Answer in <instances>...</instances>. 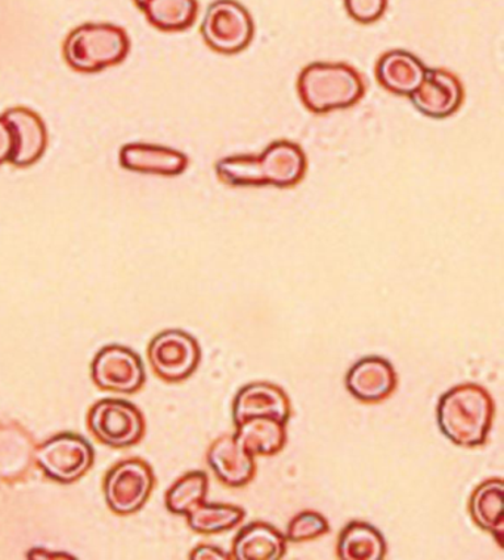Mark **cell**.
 <instances>
[{
	"instance_id": "cell-21",
	"label": "cell",
	"mask_w": 504,
	"mask_h": 560,
	"mask_svg": "<svg viewBox=\"0 0 504 560\" xmlns=\"http://www.w3.org/2000/svg\"><path fill=\"white\" fill-rule=\"evenodd\" d=\"M388 553L385 537L367 522L352 521L338 538L336 555L340 560H382Z\"/></svg>"
},
{
	"instance_id": "cell-19",
	"label": "cell",
	"mask_w": 504,
	"mask_h": 560,
	"mask_svg": "<svg viewBox=\"0 0 504 560\" xmlns=\"http://www.w3.org/2000/svg\"><path fill=\"white\" fill-rule=\"evenodd\" d=\"M288 550V540L267 522H251L241 529L233 541L231 559L280 560Z\"/></svg>"
},
{
	"instance_id": "cell-25",
	"label": "cell",
	"mask_w": 504,
	"mask_h": 560,
	"mask_svg": "<svg viewBox=\"0 0 504 560\" xmlns=\"http://www.w3.org/2000/svg\"><path fill=\"white\" fill-rule=\"evenodd\" d=\"M209 491V478L204 471H188L166 492L167 511L174 515L187 516L188 513L204 503Z\"/></svg>"
},
{
	"instance_id": "cell-28",
	"label": "cell",
	"mask_w": 504,
	"mask_h": 560,
	"mask_svg": "<svg viewBox=\"0 0 504 560\" xmlns=\"http://www.w3.org/2000/svg\"><path fill=\"white\" fill-rule=\"evenodd\" d=\"M12 154H14V138L10 125L0 116V166L11 163Z\"/></svg>"
},
{
	"instance_id": "cell-27",
	"label": "cell",
	"mask_w": 504,
	"mask_h": 560,
	"mask_svg": "<svg viewBox=\"0 0 504 560\" xmlns=\"http://www.w3.org/2000/svg\"><path fill=\"white\" fill-rule=\"evenodd\" d=\"M344 8L356 23L373 24L384 16L388 0H344Z\"/></svg>"
},
{
	"instance_id": "cell-2",
	"label": "cell",
	"mask_w": 504,
	"mask_h": 560,
	"mask_svg": "<svg viewBox=\"0 0 504 560\" xmlns=\"http://www.w3.org/2000/svg\"><path fill=\"white\" fill-rule=\"evenodd\" d=\"M495 416L494 399L484 386L461 383L445 392L436 407V422L449 442L480 448L489 441Z\"/></svg>"
},
{
	"instance_id": "cell-17",
	"label": "cell",
	"mask_w": 504,
	"mask_h": 560,
	"mask_svg": "<svg viewBox=\"0 0 504 560\" xmlns=\"http://www.w3.org/2000/svg\"><path fill=\"white\" fill-rule=\"evenodd\" d=\"M35 440L15 422H0V481L19 482L35 465Z\"/></svg>"
},
{
	"instance_id": "cell-1",
	"label": "cell",
	"mask_w": 504,
	"mask_h": 560,
	"mask_svg": "<svg viewBox=\"0 0 504 560\" xmlns=\"http://www.w3.org/2000/svg\"><path fill=\"white\" fill-rule=\"evenodd\" d=\"M306 170L304 150L288 139L272 142L260 155H230L215 164L218 178L230 187L292 188L302 183Z\"/></svg>"
},
{
	"instance_id": "cell-13",
	"label": "cell",
	"mask_w": 504,
	"mask_h": 560,
	"mask_svg": "<svg viewBox=\"0 0 504 560\" xmlns=\"http://www.w3.org/2000/svg\"><path fill=\"white\" fill-rule=\"evenodd\" d=\"M348 392L363 404H380L392 397L398 387L394 365L382 357L356 361L344 378Z\"/></svg>"
},
{
	"instance_id": "cell-3",
	"label": "cell",
	"mask_w": 504,
	"mask_h": 560,
	"mask_svg": "<svg viewBox=\"0 0 504 560\" xmlns=\"http://www.w3.org/2000/svg\"><path fill=\"white\" fill-rule=\"evenodd\" d=\"M297 94L310 113L326 115L359 104L365 82L359 70L344 62H313L301 71Z\"/></svg>"
},
{
	"instance_id": "cell-11",
	"label": "cell",
	"mask_w": 504,
	"mask_h": 560,
	"mask_svg": "<svg viewBox=\"0 0 504 560\" xmlns=\"http://www.w3.org/2000/svg\"><path fill=\"white\" fill-rule=\"evenodd\" d=\"M415 109L431 119H447L459 112L465 100L460 79L445 69H426V74L410 96Z\"/></svg>"
},
{
	"instance_id": "cell-9",
	"label": "cell",
	"mask_w": 504,
	"mask_h": 560,
	"mask_svg": "<svg viewBox=\"0 0 504 560\" xmlns=\"http://www.w3.org/2000/svg\"><path fill=\"white\" fill-rule=\"evenodd\" d=\"M149 361L162 381L179 383L190 378L199 369L201 349L199 342L187 331L165 330L159 332L149 347Z\"/></svg>"
},
{
	"instance_id": "cell-20",
	"label": "cell",
	"mask_w": 504,
	"mask_h": 560,
	"mask_svg": "<svg viewBox=\"0 0 504 560\" xmlns=\"http://www.w3.org/2000/svg\"><path fill=\"white\" fill-rule=\"evenodd\" d=\"M504 482L502 478L489 479L474 488L469 499V513L473 524L491 534L500 547L504 534Z\"/></svg>"
},
{
	"instance_id": "cell-5",
	"label": "cell",
	"mask_w": 504,
	"mask_h": 560,
	"mask_svg": "<svg viewBox=\"0 0 504 560\" xmlns=\"http://www.w3.org/2000/svg\"><path fill=\"white\" fill-rule=\"evenodd\" d=\"M201 36L215 52H243L254 40V19L237 0H216L206 11Z\"/></svg>"
},
{
	"instance_id": "cell-29",
	"label": "cell",
	"mask_w": 504,
	"mask_h": 560,
	"mask_svg": "<svg viewBox=\"0 0 504 560\" xmlns=\"http://www.w3.org/2000/svg\"><path fill=\"white\" fill-rule=\"evenodd\" d=\"M190 559L191 560H228V559H231V555L225 553V551L221 550L220 547L203 545V546L196 547V549L191 551Z\"/></svg>"
},
{
	"instance_id": "cell-22",
	"label": "cell",
	"mask_w": 504,
	"mask_h": 560,
	"mask_svg": "<svg viewBox=\"0 0 504 560\" xmlns=\"http://www.w3.org/2000/svg\"><path fill=\"white\" fill-rule=\"evenodd\" d=\"M288 424L270 417H254L237 427L235 436L255 457H272L283 452L288 442Z\"/></svg>"
},
{
	"instance_id": "cell-26",
	"label": "cell",
	"mask_w": 504,
	"mask_h": 560,
	"mask_svg": "<svg viewBox=\"0 0 504 560\" xmlns=\"http://www.w3.org/2000/svg\"><path fill=\"white\" fill-rule=\"evenodd\" d=\"M329 533V521H327L321 513L305 511L297 513V515L289 522L285 540L300 545V542L318 540V538Z\"/></svg>"
},
{
	"instance_id": "cell-12",
	"label": "cell",
	"mask_w": 504,
	"mask_h": 560,
	"mask_svg": "<svg viewBox=\"0 0 504 560\" xmlns=\"http://www.w3.org/2000/svg\"><path fill=\"white\" fill-rule=\"evenodd\" d=\"M254 417H270L288 424L292 417V402L283 387L274 383L256 382L243 386L233 402L235 428Z\"/></svg>"
},
{
	"instance_id": "cell-4",
	"label": "cell",
	"mask_w": 504,
	"mask_h": 560,
	"mask_svg": "<svg viewBox=\"0 0 504 560\" xmlns=\"http://www.w3.org/2000/svg\"><path fill=\"white\" fill-rule=\"evenodd\" d=\"M130 39L115 24L86 23L67 36L62 54L67 65L79 73H99L126 60Z\"/></svg>"
},
{
	"instance_id": "cell-6",
	"label": "cell",
	"mask_w": 504,
	"mask_h": 560,
	"mask_svg": "<svg viewBox=\"0 0 504 560\" xmlns=\"http://www.w3.org/2000/svg\"><path fill=\"white\" fill-rule=\"evenodd\" d=\"M94 446L81 435L60 433L36 446L35 463L52 481L73 483L94 466Z\"/></svg>"
},
{
	"instance_id": "cell-14",
	"label": "cell",
	"mask_w": 504,
	"mask_h": 560,
	"mask_svg": "<svg viewBox=\"0 0 504 560\" xmlns=\"http://www.w3.org/2000/svg\"><path fill=\"white\" fill-rule=\"evenodd\" d=\"M254 454L234 435H222L210 444L206 460L225 487L245 488L256 476Z\"/></svg>"
},
{
	"instance_id": "cell-15",
	"label": "cell",
	"mask_w": 504,
	"mask_h": 560,
	"mask_svg": "<svg viewBox=\"0 0 504 560\" xmlns=\"http://www.w3.org/2000/svg\"><path fill=\"white\" fill-rule=\"evenodd\" d=\"M188 163L190 160L183 151L149 142H129L119 151L121 170L133 174L175 178L187 171Z\"/></svg>"
},
{
	"instance_id": "cell-23",
	"label": "cell",
	"mask_w": 504,
	"mask_h": 560,
	"mask_svg": "<svg viewBox=\"0 0 504 560\" xmlns=\"http://www.w3.org/2000/svg\"><path fill=\"white\" fill-rule=\"evenodd\" d=\"M141 11L159 31L184 32L196 23L199 3L197 0H149Z\"/></svg>"
},
{
	"instance_id": "cell-8",
	"label": "cell",
	"mask_w": 504,
	"mask_h": 560,
	"mask_svg": "<svg viewBox=\"0 0 504 560\" xmlns=\"http://www.w3.org/2000/svg\"><path fill=\"white\" fill-rule=\"evenodd\" d=\"M155 478L149 463L129 458L113 467L105 476L104 494L107 506L117 515L141 511L153 492Z\"/></svg>"
},
{
	"instance_id": "cell-18",
	"label": "cell",
	"mask_w": 504,
	"mask_h": 560,
	"mask_svg": "<svg viewBox=\"0 0 504 560\" xmlns=\"http://www.w3.org/2000/svg\"><path fill=\"white\" fill-rule=\"evenodd\" d=\"M426 74V67L415 55L402 49L382 55L376 66V79L384 90L398 96H410Z\"/></svg>"
},
{
	"instance_id": "cell-7",
	"label": "cell",
	"mask_w": 504,
	"mask_h": 560,
	"mask_svg": "<svg viewBox=\"0 0 504 560\" xmlns=\"http://www.w3.org/2000/svg\"><path fill=\"white\" fill-rule=\"evenodd\" d=\"M92 435L112 448H129L145 435V420L133 404L124 399H101L87 415Z\"/></svg>"
},
{
	"instance_id": "cell-30",
	"label": "cell",
	"mask_w": 504,
	"mask_h": 560,
	"mask_svg": "<svg viewBox=\"0 0 504 560\" xmlns=\"http://www.w3.org/2000/svg\"><path fill=\"white\" fill-rule=\"evenodd\" d=\"M133 2H136L137 7L140 8V10H142V8H144L145 3L149 2V0H133Z\"/></svg>"
},
{
	"instance_id": "cell-16",
	"label": "cell",
	"mask_w": 504,
	"mask_h": 560,
	"mask_svg": "<svg viewBox=\"0 0 504 560\" xmlns=\"http://www.w3.org/2000/svg\"><path fill=\"white\" fill-rule=\"evenodd\" d=\"M14 138V154L11 164L31 167L44 158L48 149V129L36 112L27 107H12L3 113Z\"/></svg>"
},
{
	"instance_id": "cell-10",
	"label": "cell",
	"mask_w": 504,
	"mask_h": 560,
	"mask_svg": "<svg viewBox=\"0 0 504 560\" xmlns=\"http://www.w3.org/2000/svg\"><path fill=\"white\" fill-rule=\"evenodd\" d=\"M91 374L101 390L116 394H136L145 383L141 358L120 345L101 349L92 361Z\"/></svg>"
},
{
	"instance_id": "cell-24",
	"label": "cell",
	"mask_w": 504,
	"mask_h": 560,
	"mask_svg": "<svg viewBox=\"0 0 504 560\" xmlns=\"http://www.w3.org/2000/svg\"><path fill=\"white\" fill-rule=\"evenodd\" d=\"M245 509L233 504L201 503L187 515L188 525L201 536H215L237 528L245 521Z\"/></svg>"
}]
</instances>
